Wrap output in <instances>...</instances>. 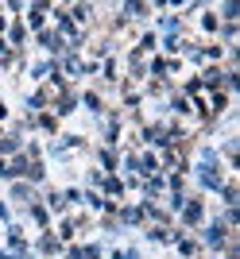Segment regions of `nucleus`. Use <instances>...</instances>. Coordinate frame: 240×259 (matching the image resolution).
I'll return each instance as SVG.
<instances>
[{"instance_id":"f257e3e1","label":"nucleus","mask_w":240,"mask_h":259,"mask_svg":"<svg viewBox=\"0 0 240 259\" xmlns=\"http://www.w3.org/2000/svg\"><path fill=\"white\" fill-rule=\"evenodd\" d=\"M116 259H132V256H116Z\"/></svg>"}]
</instances>
